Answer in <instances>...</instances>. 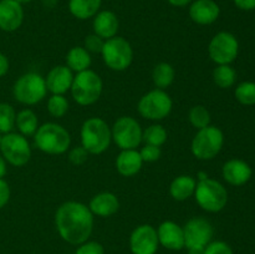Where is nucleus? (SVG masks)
<instances>
[{"mask_svg": "<svg viewBox=\"0 0 255 254\" xmlns=\"http://www.w3.org/2000/svg\"><path fill=\"white\" fill-rule=\"evenodd\" d=\"M55 226L57 233L65 242L72 246H80L91 237L94 231V214L81 202H65L57 208Z\"/></svg>", "mask_w": 255, "mask_h": 254, "instance_id": "1", "label": "nucleus"}, {"mask_svg": "<svg viewBox=\"0 0 255 254\" xmlns=\"http://www.w3.org/2000/svg\"><path fill=\"white\" fill-rule=\"evenodd\" d=\"M35 146L47 154H62L69 149L71 136L69 131L61 125L55 122L39 126L34 134Z\"/></svg>", "mask_w": 255, "mask_h": 254, "instance_id": "2", "label": "nucleus"}, {"mask_svg": "<svg viewBox=\"0 0 255 254\" xmlns=\"http://www.w3.org/2000/svg\"><path fill=\"white\" fill-rule=\"evenodd\" d=\"M81 146L90 154H101L110 147L112 141L111 128L105 120L90 117L82 124Z\"/></svg>", "mask_w": 255, "mask_h": 254, "instance_id": "3", "label": "nucleus"}, {"mask_svg": "<svg viewBox=\"0 0 255 254\" xmlns=\"http://www.w3.org/2000/svg\"><path fill=\"white\" fill-rule=\"evenodd\" d=\"M104 90V82L100 75L89 69L77 72L74 76L71 95L75 102L81 106H90L99 101Z\"/></svg>", "mask_w": 255, "mask_h": 254, "instance_id": "4", "label": "nucleus"}, {"mask_svg": "<svg viewBox=\"0 0 255 254\" xmlns=\"http://www.w3.org/2000/svg\"><path fill=\"white\" fill-rule=\"evenodd\" d=\"M194 198L203 211L218 213L228 203V192L221 182L207 177L197 182Z\"/></svg>", "mask_w": 255, "mask_h": 254, "instance_id": "5", "label": "nucleus"}, {"mask_svg": "<svg viewBox=\"0 0 255 254\" xmlns=\"http://www.w3.org/2000/svg\"><path fill=\"white\" fill-rule=\"evenodd\" d=\"M47 87L45 77L37 72H26L15 81L12 86V95L15 100L22 105L39 104L46 97Z\"/></svg>", "mask_w": 255, "mask_h": 254, "instance_id": "6", "label": "nucleus"}, {"mask_svg": "<svg viewBox=\"0 0 255 254\" xmlns=\"http://www.w3.org/2000/svg\"><path fill=\"white\" fill-rule=\"evenodd\" d=\"M224 144V134L216 126L204 127L197 131L191 143L192 153L201 161H209L217 157Z\"/></svg>", "mask_w": 255, "mask_h": 254, "instance_id": "7", "label": "nucleus"}, {"mask_svg": "<svg viewBox=\"0 0 255 254\" xmlns=\"http://www.w3.org/2000/svg\"><path fill=\"white\" fill-rule=\"evenodd\" d=\"M101 55L109 69L114 71H125L131 66L133 60V49L125 37L116 35L111 39L105 40Z\"/></svg>", "mask_w": 255, "mask_h": 254, "instance_id": "8", "label": "nucleus"}, {"mask_svg": "<svg viewBox=\"0 0 255 254\" xmlns=\"http://www.w3.org/2000/svg\"><path fill=\"white\" fill-rule=\"evenodd\" d=\"M173 101L164 90L154 89L144 94L139 99L137 110L143 119L151 121H161L172 111Z\"/></svg>", "mask_w": 255, "mask_h": 254, "instance_id": "9", "label": "nucleus"}, {"mask_svg": "<svg viewBox=\"0 0 255 254\" xmlns=\"http://www.w3.org/2000/svg\"><path fill=\"white\" fill-rule=\"evenodd\" d=\"M0 151L5 161L15 167L25 166L31 158V147L21 133H5L0 142Z\"/></svg>", "mask_w": 255, "mask_h": 254, "instance_id": "10", "label": "nucleus"}, {"mask_svg": "<svg viewBox=\"0 0 255 254\" xmlns=\"http://www.w3.org/2000/svg\"><path fill=\"white\" fill-rule=\"evenodd\" d=\"M142 127L134 117L122 116L111 128L112 139L121 149H136L142 142Z\"/></svg>", "mask_w": 255, "mask_h": 254, "instance_id": "11", "label": "nucleus"}, {"mask_svg": "<svg viewBox=\"0 0 255 254\" xmlns=\"http://www.w3.org/2000/svg\"><path fill=\"white\" fill-rule=\"evenodd\" d=\"M208 54L217 65H231L239 54L238 39L229 31H221L212 37Z\"/></svg>", "mask_w": 255, "mask_h": 254, "instance_id": "12", "label": "nucleus"}, {"mask_svg": "<svg viewBox=\"0 0 255 254\" xmlns=\"http://www.w3.org/2000/svg\"><path fill=\"white\" fill-rule=\"evenodd\" d=\"M184 248H206L213 238L214 229L203 217L191 218L183 227Z\"/></svg>", "mask_w": 255, "mask_h": 254, "instance_id": "13", "label": "nucleus"}, {"mask_svg": "<svg viewBox=\"0 0 255 254\" xmlns=\"http://www.w3.org/2000/svg\"><path fill=\"white\" fill-rule=\"evenodd\" d=\"M159 242L157 229L151 224L136 227L129 237V248L132 254H156Z\"/></svg>", "mask_w": 255, "mask_h": 254, "instance_id": "14", "label": "nucleus"}, {"mask_svg": "<svg viewBox=\"0 0 255 254\" xmlns=\"http://www.w3.org/2000/svg\"><path fill=\"white\" fill-rule=\"evenodd\" d=\"M24 21V9L16 0H0V30L16 31Z\"/></svg>", "mask_w": 255, "mask_h": 254, "instance_id": "15", "label": "nucleus"}, {"mask_svg": "<svg viewBox=\"0 0 255 254\" xmlns=\"http://www.w3.org/2000/svg\"><path fill=\"white\" fill-rule=\"evenodd\" d=\"M189 17L198 25H211L218 20L221 7L214 0H193L189 4Z\"/></svg>", "mask_w": 255, "mask_h": 254, "instance_id": "16", "label": "nucleus"}, {"mask_svg": "<svg viewBox=\"0 0 255 254\" xmlns=\"http://www.w3.org/2000/svg\"><path fill=\"white\" fill-rule=\"evenodd\" d=\"M72 81H74V72L66 65L55 66L47 72L45 77L47 91L52 95H65L71 90Z\"/></svg>", "mask_w": 255, "mask_h": 254, "instance_id": "17", "label": "nucleus"}, {"mask_svg": "<svg viewBox=\"0 0 255 254\" xmlns=\"http://www.w3.org/2000/svg\"><path fill=\"white\" fill-rule=\"evenodd\" d=\"M158 242L169 251H181L184 248L183 227L173 221H164L157 229Z\"/></svg>", "mask_w": 255, "mask_h": 254, "instance_id": "18", "label": "nucleus"}, {"mask_svg": "<svg viewBox=\"0 0 255 254\" xmlns=\"http://www.w3.org/2000/svg\"><path fill=\"white\" fill-rule=\"evenodd\" d=\"M222 174H223V178L227 183L239 187L251 181L253 171H252V167L246 161L233 158L229 159L223 164Z\"/></svg>", "mask_w": 255, "mask_h": 254, "instance_id": "19", "label": "nucleus"}, {"mask_svg": "<svg viewBox=\"0 0 255 254\" xmlns=\"http://www.w3.org/2000/svg\"><path fill=\"white\" fill-rule=\"evenodd\" d=\"M94 34L99 35L104 40L116 36L120 29V20L111 10H100L94 16Z\"/></svg>", "mask_w": 255, "mask_h": 254, "instance_id": "20", "label": "nucleus"}, {"mask_svg": "<svg viewBox=\"0 0 255 254\" xmlns=\"http://www.w3.org/2000/svg\"><path fill=\"white\" fill-rule=\"evenodd\" d=\"M89 208L94 216L107 218L117 213L120 209V201L116 194L112 192H101L92 197L89 203Z\"/></svg>", "mask_w": 255, "mask_h": 254, "instance_id": "21", "label": "nucleus"}, {"mask_svg": "<svg viewBox=\"0 0 255 254\" xmlns=\"http://www.w3.org/2000/svg\"><path fill=\"white\" fill-rule=\"evenodd\" d=\"M142 157L137 149H122L116 158V169L121 176L132 177L142 168Z\"/></svg>", "mask_w": 255, "mask_h": 254, "instance_id": "22", "label": "nucleus"}, {"mask_svg": "<svg viewBox=\"0 0 255 254\" xmlns=\"http://www.w3.org/2000/svg\"><path fill=\"white\" fill-rule=\"evenodd\" d=\"M197 181L194 177L188 174H182L176 177L169 186V194L174 201L183 202L194 196Z\"/></svg>", "mask_w": 255, "mask_h": 254, "instance_id": "23", "label": "nucleus"}, {"mask_svg": "<svg viewBox=\"0 0 255 254\" xmlns=\"http://www.w3.org/2000/svg\"><path fill=\"white\" fill-rule=\"evenodd\" d=\"M102 0H69V11L79 20L94 17L100 11Z\"/></svg>", "mask_w": 255, "mask_h": 254, "instance_id": "24", "label": "nucleus"}, {"mask_svg": "<svg viewBox=\"0 0 255 254\" xmlns=\"http://www.w3.org/2000/svg\"><path fill=\"white\" fill-rule=\"evenodd\" d=\"M91 55L84 46H74L66 55V66L72 72H81L91 66Z\"/></svg>", "mask_w": 255, "mask_h": 254, "instance_id": "25", "label": "nucleus"}, {"mask_svg": "<svg viewBox=\"0 0 255 254\" xmlns=\"http://www.w3.org/2000/svg\"><path fill=\"white\" fill-rule=\"evenodd\" d=\"M15 126L17 127L22 136H34L39 128V120L36 114L30 109H24L16 114Z\"/></svg>", "mask_w": 255, "mask_h": 254, "instance_id": "26", "label": "nucleus"}, {"mask_svg": "<svg viewBox=\"0 0 255 254\" xmlns=\"http://www.w3.org/2000/svg\"><path fill=\"white\" fill-rule=\"evenodd\" d=\"M176 77L174 67L168 62H159L153 67L152 71V80L156 89L164 90L171 86Z\"/></svg>", "mask_w": 255, "mask_h": 254, "instance_id": "27", "label": "nucleus"}, {"mask_svg": "<svg viewBox=\"0 0 255 254\" xmlns=\"http://www.w3.org/2000/svg\"><path fill=\"white\" fill-rule=\"evenodd\" d=\"M237 80V72L231 65H218L213 70V81L221 89H229Z\"/></svg>", "mask_w": 255, "mask_h": 254, "instance_id": "28", "label": "nucleus"}, {"mask_svg": "<svg viewBox=\"0 0 255 254\" xmlns=\"http://www.w3.org/2000/svg\"><path fill=\"white\" fill-rule=\"evenodd\" d=\"M167 137L168 134H167L166 128L161 125H151L142 132V141L152 146H163L167 141Z\"/></svg>", "mask_w": 255, "mask_h": 254, "instance_id": "29", "label": "nucleus"}, {"mask_svg": "<svg viewBox=\"0 0 255 254\" xmlns=\"http://www.w3.org/2000/svg\"><path fill=\"white\" fill-rule=\"evenodd\" d=\"M234 96L239 104L244 105V106H253L255 105V82H241L236 87Z\"/></svg>", "mask_w": 255, "mask_h": 254, "instance_id": "30", "label": "nucleus"}, {"mask_svg": "<svg viewBox=\"0 0 255 254\" xmlns=\"http://www.w3.org/2000/svg\"><path fill=\"white\" fill-rule=\"evenodd\" d=\"M15 120H16V112L14 107L6 102H1L0 104V132L4 134L12 132L15 127Z\"/></svg>", "mask_w": 255, "mask_h": 254, "instance_id": "31", "label": "nucleus"}, {"mask_svg": "<svg viewBox=\"0 0 255 254\" xmlns=\"http://www.w3.org/2000/svg\"><path fill=\"white\" fill-rule=\"evenodd\" d=\"M189 122L197 129L204 128L211 125V114L203 105H196L189 110Z\"/></svg>", "mask_w": 255, "mask_h": 254, "instance_id": "32", "label": "nucleus"}, {"mask_svg": "<svg viewBox=\"0 0 255 254\" xmlns=\"http://www.w3.org/2000/svg\"><path fill=\"white\" fill-rule=\"evenodd\" d=\"M47 111L52 117L61 119L69 111V101L64 95H51L47 100Z\"/></svg>", "mask_w": 255, "mask_h": 254, "instance_id": "33", "label": "nucleus"}, {"mask_svg": "<svg viewBox=\"0 0 255 254\" xmlns=\"http://www.w3.org/2000/svg\"><path fill=\"white\" fill-rule=\"evenodd\" d=\"M104 45L105 40L96 34H90L85 37L84 47L90 52V54H91V52H94V54H101Z\"/></svg>", "mask_w": 255, "mask_h": 254, "instance_id": "34", "label": "nucleus"}, {"mask_svg": "<svg viewBox=\"0 0 255 254\" xmlns=\"http://www.w3.org/2000/svg\"><path fill=\"white\" fill-rule=\"evenodd\" d=\"M204 254H234L233 249L223 241H212L204 248Z\"/></svg>", "mask_w": 255, "mask_h": 254, "instance_id": "35", "label": "nucleus"}, {"mask_svg": "<svg viewBox=\"0 0 255 254\" xmlns=\"http://www.w3.org/2000/svg\"><path fill=\"white\" fill-rule=\"evenodd\" d=\"M75 254H105V249L99 242L87 241L77 247Z\"/></svg>", "mask_w": 255, "mask_h": 254, "instance_id": "36", "label": "nucleus"}, {"mask_svg": "<svg viewBox=\"0 0 255 254\" xmlns=\"http://www.w3.org/2000/svg\"><path fill=\"white\" fill-rule=\"evenodd\" d=\"M139 154L142 157L143 162H156L161 158V147L152 146V144H144L142 149L139 151Z\"/></svg>", "mask_w": 255, "mask_h": 254, "instance_id": "37", "label": "nucleus"}, {"mask_svg": "<svg viewBox=\"0 0 255 254\" xmlns=\"http://www.w3.org/2000/svg\"><path fill=\"white\" fill-rule=\"evenodd\" d=\"M89 152L84 148L82 146H76L72 149H70L69 152V161L71 162L75 166H80V164H84L87 161V157H89Z\"/></svg>", "mask_w": 255, "mask_h": 254, "instance_id": "38", "label": "nucleus"}, {"mask_svg": "<svg viewBox=\"0 0 255 254\" xmlns=\"http://www.w3.org/2000/svg\"><path fill=\"white\" fill-rule=\"evenodd\" d=\"M10 199V187L6 181L0 178V209L4 208Z\"/></svg>", "mask_w": 255, "mask_h": 254, "instance_id": "39", "label": "nucleus"}, {"mask_svg": "<svg viewBox=\"0 0 255 254\" xmlns=\"http://www.w3.org/2000/svg\"><path fill=\"white\" fill-rule=\"evenodd\" d=\"M233 2L238 9L244 11H251L255 9V0H233Z\"/></svg>", "mask_w": 255, "mask_h": 254, "instance_id": "40", "label": "nucleus"}, {"mask_svg": "<svg viewBox=\"0 0 255 254\" xmlns=\"http://www.w3.org/2000/svg\"><path fill=\"white\" fill-rule=\"evenodd\" d=\"M9 71V60L2 52H0V77L5 76Z\"/></svg>", "mask_w": 255, "mask_h": 254, "instance_id": "41", "label": "nucleus"}, {"mask_svg": "<svg viewBox=\"0 0 255 254\" xmlns=\"http://www.w3.org/2000/svg\"><path fill=\"white\" fill-rule=\"evenodd\" d=\"M172 6H176V7H184L187 5L191 4L193 0H167Z\"/></svg>", "mask_w": 255, "mask_h": 254, "instance_id": "42", "label": "nucleus"}, {"mask_svg": "<svg viewBox=\"0 0 255 254\" xmlns=\"http://www.w3.org/2000/svg\"><path fill=\"white\" fill-rule=\"evenodd\" d=\"M5 174H6V161H5L4 157L0 154V178H2Z\"/></svg>", "mask_w": 255, "mask_h": 254, "instance_id": "43", "label": "nucleus"}, {"mask_svg": "<svg viewBox=\"0 0 255 254\" xmlns=\"http://www.w3.org/2000/svg\"><path fill=\"white\" fill-rule=\"evenodd\" d=\"M42 1V5H44L45 7H49V9H51V7H54L55 5L57 4V1L59 0H41Z\"/></svg>", "mask_w": 255, "mask_h": 254, "instance_id": "44", "label": "nucleus"}, {"mask_svg": "<svg viewBox=\"0 0 255 254\" xmlns=\"http://www.w3.org/2000/svg\"><path fill=\"white\" fill-rule=\"evenodd\" d=\"M188 254H204V248H189Z\"/></svg>", "mask_w": 255, "mask_h": 254, "instance_id": "45", "label": "nucleus"}, {"mask_svg": "<svg viewBox=\"0 0 255 254\" xmlns=\"http://www.w3.org/2000/svg\"><path fill=\"white\" fill-rule=\"evenodd\" d=\"M17 2H20V4H29V2H31L32 0H16Z\"/></svg>", "mask_w": 255, "mask_h": 254, "instance_id": "46", "label": "nucleus"}, {"mask_svg": "<svg viewBox=\"0 0 255 254\" xmlns=\"http://www.w3.org/2000/svg\"><path fill=\"white\" fill-rule=\"evenodd\" d=\"M1 138H2V133L0 132V142H1Z\"/></svg>", "mask_w": 255, "mask_h": 254, "instance_id": "47", "label": "nucleus"}]
</instances>
